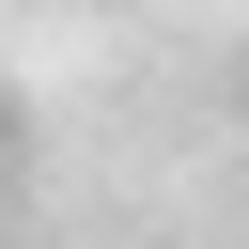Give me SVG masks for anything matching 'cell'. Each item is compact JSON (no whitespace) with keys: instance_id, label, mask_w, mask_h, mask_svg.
Here are the masks:
<instances>
[{"instance_id":"6da1fadb","label":"cell","mask_w":249,"mask_h":249,"mask_svg":"<svg viewBox=\"0 0 249 249\" xmlns=\"http://www.w3.org/2000/svg\"><path fill=\"white\" fill-rule=\"evenodd\" d=\"M0 156H16V109H0Z\"/></svg>"}]
</instances>
